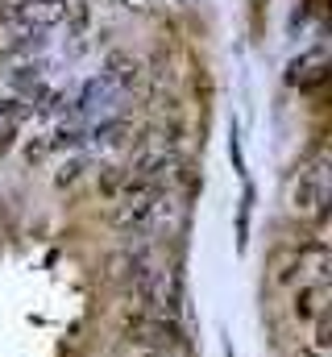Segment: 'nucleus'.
Instances as JSON below:
<instances>
[{"mask_svg": "<svg viewBox=\"0 0 332 357\" xmlns=\"http://www.w3.org/2000/svg\"><path fill=\"white\" fill-rule=\"evenodd\" d=\"M121 337L129 341V345H137V349H174L179 345V324L163 316V312H146V307H125V316H121Z\"/></svg>", "mask_w": 332, "mask_h": 357, "instance_id": "3", "label": "nucleus"}, {"mask_svg": "<svg viewBox=\"0 0 332 357\" xmlns=\"http://www.w3.org/2000/svg\"><path fill=\"white\" fill-rule=\"evenodd\" d=\"M137 357H170V354H166V349H142Z\"/></svg>", "mask_w": 332, "mask_h": 357, "instance_id": "9", "label": "nucleus"}, {"mask_svg": "<svg viewBox=\"0 0 332 357\" xmlns=\"http://www.w3.org/2000/svg\"><path fill=\"white\" fill-rule=\"evenodd\" d=\"M291 357H324V354H316L312 345H303V341H299V349H295V354H291Z\"/></svg>", "mask_w": 332, "mask_h": 357, "instance_id": "8", "label": "nucleus"}, {"mask_svg": "<svg viewBox=\"0 0 332 357\" xmlns=\"http://www.w3.org/2000/svg\"><path fill=\"white\" fill-rule=\"evenodd\" d=\"M129 133H133V125H129V121H108L96 137H100V146H104V150H116V146H125V137H129Z\"/></svg>", "mask_w": 332, "mask_h": 357, "instance_id": "7", "label": "nucleus"}, {"mask_svg": "<svg viewBox=\"0 0 332 357\" xmlns=\"http://www.w3.org/2000/svg\"><path fill=\"white\" fill-rule=\"evenodd\" d=\"M287 208L299 220H324L329 212V162L324 158H308L295 167V175L287 183Z\"/></svg>", "mask_w": 332, "mask_h": 357, "instance_id": "2", "label": "nucleus"}, {"mask_svg": "<svg viewBox=\"0 0 332 357\" xmlns=\"http://www.w3.org/2000/svg\"><path fill=\"white\" fill-rule=\"evenodd\" d=\"M163 204H166V191L154 187V183H133L112 199V229L125 233V237H142L154 229V220L163 216Z\"/></svg>", "mask_w": 332, "mask_h": 357, "instance_id": "1", "label": "nucleus"}, {"mask_svg": "<svg viewBox=\"0 0 332 357\" xmlns=\"http://www.w3.org/2000/svg\"><path fill=\"white\" fill-rule=\"evenodd\" d=\"M137 79H142V63H137L133 54H112V59L104 63V84H108V88L133 91Z\"/></svg>", "mask_w": 332, "mask_h": 357, "instance_id": "5", "label": "nucleus"}, {"mask_svg": "<svg viewBox=\"0 0 332 357\" xmlns=\"http://www.w3.org/2000/svg\"><path fill=\"white\" fill-rule=\"evenodd\" d=\"M125 187H129V167H104V175H100V191H104L108 199H116Z\"/></svg>", "mask_w": 332, "mask_h": 357, "instance_id": "6", "label": "nucleus"}, {"mask_svg": "<svg viewBox=\"0 0 332 357\" xmlns=\"http://www.w3.org/2000/svg\"><path fill=\"white\" fill-rule=\"evenodd\" d=\"M329 282H299L295 295H291V316L295 324H312L320 312H329Z\"/></svg>", "mask_w": 332, "mask_h": 357, "instance_id": "4", "label": "nucleus"}]
</instances>
